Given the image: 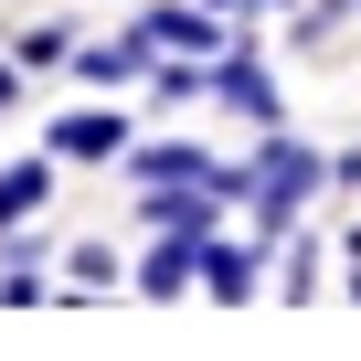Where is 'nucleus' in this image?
Segmentation results:
<instances>
[{
    "label": "nucleus",
    "instance_id": "obj_1",
    "mask_svg": "<svg viewBox=\"0 0 361 361\" xmlns=\"http://www.w3.org/2000/svg\"><path fill=\"white\" fill-rule=\"evenodd\" d=\"M329 192V159L287 128H255V159H245V224L255 234H298V213Z\"/></svg>",
    "mask_w": 361,
    "mask_h": 361
},
{
    "label": "nucleus",
    "instance_id": "obj_2",
    "mask_svg": "<svg viewBox=\"0 0 361 361\" xmlns=\"http://www.w3.org/2000/svg\"><path fill=\"white\" fill-rule=\"evenodd\" d=\"M138 32H149L159 54H180V64H213V54L245 43V22H234V11H202V0H149Z\"/></svg>",
    "mask_w": 361,
    "mask_h": 361
},
{
    "label": "nucleus",
    "instance_id": "obj_3",
    "mask_svg": "<svg viewBox=\"0 0 361 361\" xmlns=\"http://www.w3.org/2000/svg\"><path fill=\"white\" fill-rule=\"evenodd\" d=\"M213 106H234L245 128H287V96H276V64H266L255 43L213 54Z\"/></svg>",
    "mask_w": 361,
    "mask_h": 361
},
{
    "label": "nucleus",
    "instance_id": "obj_4",
    "mask_svg": "<svg viewBox=\"0 0 361 361\" xmlns=\"http://www.w3.org/2000/svg\"><path fill=\"white\" fill-rule=\"evenodd\" d=\"M43 149H54L64 170H106V159H128L138 138H128V117H117V106H64V117L43 128Z\"/></svg>",
    "mask_w": 361,
    "mask_h": 361
},
{
    "label": "nucleus",
    "instance_id": "obj_5",
    "mask_svg": "<svg viewBox=\"0 0 361 361\" xmlns=\"http://www.w3.org/2000/svg\"><path fill=\"white\" fill-rule=\"evenodd\" d=\"M149 64H159V43L128 22V32H96V43H75V85H149Z\"/></svg>",
    "mask_w": 361,
    "mask_h": 361
},
{
    "label": "nucleus",
    "instance_id": "obj_6",
    "mask_svg": "<svg viewBox=\"0 0 361 361\" xmlns=\"http://www.w3.org/2000/svg\"><path fill=\"white\" fill-rule=\"evenodd\" d=\"M202 245H213V224L159 234V245H149V266H138V298H192V287H202Z\"/></svg>",
    "mask_w": 361,
    "mask_h": 361
},
{
    "label": "nucleus",
    "instance_id": "obj_7",
    "mask_svg": "<svg viewBox=\"0 0 361 361\" xmlns=\"http://www.w3.org/2000/svg\"><path fill=\"white\" fill-rule=\"evenodd\" d=\"M255 266H266V255H255V234H224V224H213V245H202V298H224V308H255V287H266Z\"/></svg>",
    "mask_w": 361,
    "mask_h": 361
},
{
    "label": "nucleus",
    "instance_id": "obj_8",
    "mask_svg": "<svg viewBox=\"0 0 361 361\" xmlns=\"http://www.w3.org/2000/svg\"><path fill=\"white\" fill-rule=\"evenodd\" d=\"M54 192H64V159H54V149L11 159V170H0V234H11V224H32V213H43Z\"/></svg>",
    "mask_w": 361,
    "mask_h": 361
},
{
    "label": "nucleus",
    "instance_id": "obj_9",
    "mask_svg": "<svg viewBox=\"0 0 361 361\" xmlns=\"http://www.w3.org/2000/svg\"><path fill=\"white\" fill-rule=\"evenodd\" d=\"M128 180H138V192H149V180H224V159L202 138H149V149H128Z\"/></svg>",
    "mask_w": 361,
    "mask_h": 361
},
{
    "label": "nucleus",
    "instance_id": "obj_10",
    "mask_svg": "<svg viewBox=\"0 0 361 361\" xmlns=\"http://www.w3.org/2000/svg\"><path fill=\"white\" fill-rule=\"evenodd\" d=\"M0 298H11V308H32L43 298V245L11 224V234H0Z\"/></svg>",
    "mask_w": 361,
    "mask_h": 361
},
{
    "label": "nucleus",
    "instance_id": "obj_11",
    "mask_svg": "<svg viewBox=\"0 0 361 361\" xmlns=\"http://www.w3.org/2000/svg\"><path fill=\"white\" fill-rule=\"evenodd\" d=\"M75 43H85L75 22H32V32H22V75H32V64H75Z\"/></svg>",
    "mask_w": 361,
    "mask_h": 361
},
{
    "label": "nucleus",
    "instance_id": "obj_12",
    "mask_svg": "<svg viewBox=\"0 0 361 361\" xmlns=\"http://www.w3.org/2000/svg\"><path fill=\"white\" fill-rule=\"evenodd\" d=\"M64 266H75V298H96V287H117V245H75Z\"/></svg>",
    "mask_w": 361,
    "mask_h": 361
},
{
    "label": "nucleus",
    "instance_id": "obj_13",
    "mask_svg": "<svg viewBox=\"0 0 361 361\" xmlns=\"http://www.w3.org/2000/svg\"><path fill=\"white\" fill-rule=\"evenodd\" d=\"M22 106V54H0V117Z\"/></svg>",
    "mask_w": 361,
    "mask_h": 361
},
{
    "label": "nucleus",
    "instance_id": "obj_14",
    "mask_svg": "<svg viewBox=\"0 0 361 361\" xmlns=\"http://www.w3.org/2000/svg\"><path fill=\"white\" fill-rule=\"evenodd\" d=\"M202 11H234V22H255V11H266V0H202Z\"/></svg>",
    "mask_w": 361,
    "mask_h": 361
},
{
    "label": "nucleus",
    "instance_id": "obj_15",
    "mask_svg": "<svg viewBox=\"0 0 361 361\" xmlns=\"http://www.w3.org/2000/svg\"><path fill=\"white\" fill-rule=\"evenodd\" d=\"M266 11H298V0H266Z\"/></svg>",
    "mask_w": 361,
    "mask_h": 361
}]
</instances>
